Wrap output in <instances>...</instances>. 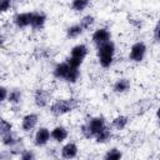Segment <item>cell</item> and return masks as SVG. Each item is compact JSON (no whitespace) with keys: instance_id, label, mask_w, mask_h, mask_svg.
Masks as SVG:
<instances>
[{"instance_id":"cell-12","label":"cell","mask_w":160,"mask_h":160,"mask_svg":"<svg viewBox=\"0 0 160 160\" xmlns=\"http://www.w3.org/2000/svg\"><path fill=\"white\" fill-rule=\"evenodd\" d=\"M88 46L85 44H79V45H75L72 49H71V52H70V56L79 60V61H82L86 55H88Z\"/></svg>"},{"instance_id":"cell-26","label":"cell","mask_w":160,"mask_h":160,"mask_svg":"<svg viewBox=\"0 0 160 160\" xmlns=\"http://www.w3.org/2000/svg\"><path fill=\"white\" fill-rule=\"evenodd\" d=\"M20 160H36V156H35V152L32 150H26L21 154L20 156Z\"/></svg>"},{"instance_id":"cell-31","label":"cell","mask_w":160,"mask_h":160,"mask_svg":"<svg viewBox=\"0 0 160 160\" xmlns=\"http://www.w3.org/2000/svg\"><path fill=\"white\" fill-rule=\"evenodd\" d=\"M156 118H158V120H159V122H160V108L156 110Z\"/></svg>"},{"instance_id":"cell-18","label":"cell","mask_w":160,"mask_h":160,"mask_svg":"<svg viewBox=\"0 0 160 160\" xmlns=\"http://www.w3.org/2000/svg\"><path fill=\"white\" fill-rule=\"evenodd\" d=\"M82 31H84V30H82V28L80 26V24H75V25H71V26L68 28L66 35H68L69 39H76L78 36L81 35Z\"/></svg>"},{"instance_id":"cell-7","label":"cell","mask_w":160,"mask_h":160,"mask_svg":"<svg viewBox=\"0 0 160 160\" xmlns=\"http://www.w3.org/2000/svg\"><path fill=\"white\" fill-rule=\"evenodd\" d=\"M50 138H51L50 130L46 129V128H40V129L36 131V134H35L34 142H35L36 146H44V145H46V144L49 142Z\"/></svg>"},{"instance_id":"cell-1","label":"cell","mask_w":160,"mask_h":160,"mask_svg":"<svg viewBox=\"0 0 160 160\" xmlns=\"http://www.w3.org/2000/svg\"><path fill=\"white\" fill-rule=\"evenodd\" d=\"M105 126H106L105 119L102 116H96V118H92V119L88 120L85 124H82L81 128H80V130H81V134L86 139H95V136Z\"/></svg>"},{"instance_id":"cell-10","label":"cell","mask_w":160,"mask_h":160,"mask_svg":"<svg viewBox=\"0 0 160 160\" xmlns=\"http://www.w3.org/2000/svg\"><path fill=\"white\" fill-rule=\"evenodd\" d=\"M70 70H71V66H70L66 61H64V62H59V64L54 68V76L58 78V79H62V80L66 81Z\"/></svg>"},{"instance_id":"cell-27","label":"cell","mask_w":160,"mask_h":160,"mask_svg":"<svg viewBox=\"0 0 160 160\" xmlns=\"http://www.w3.org/2000/svg\"><path fill=\"white\" fill-rule=\"evenodd\" d=\"M154 40L160 41V20L156 22V25L154 28Z\"/></svg>"},{"instance_id":"cell-20","label":"cell","mask_w":160,"mask_h":160,"mask_svg":"<svg viewBox=\"0 0 160 160\" xmlns=\"http://www.w3.org/2000/svg\"><path fill=\"white\" fill-rule=\"evenodd\" d=\"M121 158H122V152L116 148L110 149L104 155V160H121Z\"/></svg>"},{"instance_id":"cell-6","label":"cell","mask_w":160,"mask_h":160,"mask_svg":"<svg viewBox=\"0 0 160 160\" xmlns=\"http://www.w3.org/2000/svg\"><path fill=\"white\" fill-rule=\"evenodd\" d=\"M49 100H50V94L48 90H45V89H36L35 90L34 101H35V105L38 108H45L49 104Z\"/></svg>"},{"instance_id":"cell-22","label":"cell","mask_w":160,"mask_h":160,"mask_svg":"<svg viewBox=\"0 0 160 160\" xmlns=\"http://www.w3.org/2000/svg\"><path fill=\"white\" fill-rule=\"evenodd\" d=\"M8 100H9V102H11V104H18V102H20V100H21V91H20L19 89H14V90L9 91V98H8Z\"/></svg>"},{"instance_id":"cell-15","label":"cell","mask_w":160,"mask_h":160,"mask_svg":"<svg viewBox=\"0 0 160 160\" xmlns=\"http://www.w3.org/2000/svg\"><path fill=\"white\" fill-rule=\"evenodd\" d=\"M68 135H69V132H68L66 128H64V126H56V128H54L52 131H51V138H52L55 141H58V142L64 141V140L68 138Z\"/></svg>"},{"instance_id":"cell-30","label":"cell","mask_w":160,"mask_h":160,"mask_svg":"<svg viewBox=\"0 0 160 160\" xmlns=\"http://www.w3.org/2000/svg\"><path fill=\"white\" fill-rule=\"evenodd\" d=\"M11 152L10 151H1L0 154V160H11Z\"/></svg>"},{"instance_id":"cell-19","label":"cell","mask_w":160,"mask_h":160,"mask_svg":"<svg viewBox=\"0 0 160 160\" xmlns=\"http://www.w3.org/2000/svg\"><path fill=\"white\" fill-rule=\"evenodd\" d=\"M9 151L12 154V155H16V154H22L24 151H25V146H24V141H22V139L20 138H18V140L15 141V144L14 145H11L10 148H9Z\"/></svg>"},{"instance_id":"cell-3","label":"cell","mask_w":160,"mask_h":160,"mask_svg":"<svg viewBox=\"0 0 160 160\" xmlns=\"http://www.w3.org/2000/svg\"><path fill=\"white\" fill-rule=\"evenodd\" d=\"M115 55V44L112 41H109L100 48H98V59L102 68H109L112 64Z\"/></svg>"},{"instance_id":"cell-13","label":"cell","mask_w":160,"mask_h":160,"mask_svg":"<svg viewBox=\"0 0 160 160\" xmlns=\"http://www.w3.org/2000/svg\"><path fill=\"white\" fill-rule=\"evenodd\" d=\"M76 155H78V146H76V144L68 142L66 145L62 146V149H61V156L64 159L70 160V159H74Z\"/></svg>"},{"instance_id":"cell-5","label":"cell","mask_w":160,"mask_h":160,"mask_svg":"<svg viewBox=\"0 0 160 160\" xmlns=\"http://www.w3.org/2000/svg\"><path fill=\"white\" fill-rule=\"evenodd\" d=\"M110 38H111L110 31L106 28H100V29L95 30V32L92 34V42L98 48H100L101 45L109 42L110 41Z\"/></svg>"},{"instance_id":"cell-29","label":"cell","mask_w":160,"mask_h":160,"mask_svg":"<svg viewBox=\"0 0 160 160\" xmlns=\"http://www.w3.org/2000/svg\"><path fill=\"white\" fill-rule=\"evenodd\" d=\"M0 94H1V101H5L8 98H9V91H8V89L5 88V86H1L0 88Z\"/></svg>"},{"instance_id":"cell-11","label":"cell","mask_w":160,"mask_h":160,"mask_svg":"<svg viewBox=\"0 0 160 160\" xmlns=\"http://www.w3.org/2000/svg\"><path fill=\"white\" fill-rule=\"evenodd\" d=\"M38 121H39V116H38V114L30 112V114H28V115H25V116L22 118L21 128H22L24 131H30V130H32V129L36 126Z\"/></svg>"},{"instance_id":"cell-25","label":"cell","mask_w":160,"mask_h":160,"mask_svg":"<svg viewBox=\"0 0 160 160\" xmlns=\"http://www.w3.org/2000/svg\"><path fill=\"white\" fill-rule=\"evenodd\" d=\"M12 131V125L5 120V119H1V122H0V134L1 135H5L8 132H11Z\"/></svg>"},{"instance_id":"cell-8","label":"cell","mask_w":160,"mask_h":160,"mask_svg":"<svg viewBox=\"0 0 160 160\" xmlns=\"http://www.w3.org/2000/svg\"><path fill=\"white\" fill-rule=\"evenodd\" d=\"M31 15L32 11L30 12H19L14 16V24L19 28V29H24L26 26H29L31 24Z\"/></svg>"},{"instance_id":"cell-2","label":"cell","mask_w":160,"mask_h":160,"mask_svg":"<svg viewBox=\"0 0 160 160\" xmlns=\"http://www.w3.org/2000/svg\"><path fill=\"white\" fill-rule=\"evenodd\" d=\"M79 106V101L74 98L70 99H59L50 106V112L55 116H60L64 114H68L72 110H75Z\"/></svg>"},{"instance_id":"cell-9","label":"cell","mask_w":160,"mask_h":160,"mask_svg":"<svg viewBox=\"0 0 160 160\" xmlns=\"http://www.w3.org/2000/svg\"><path fill=\"white\" fill-rule=\"evenodd\" d=\"M45 21H46V15H45L42 11H32L30 26H31L34 30H40V29H42L44 25H45Z\"/></svg>"},{"instance_id":"cell-17","label":"cell","mask_w":160,"mask_h":160,"mask_svg":"<svg viewBox=\"0 0 160 160\" xmlns=\"http://www.w3.org/2000/svg\"><path fill=\"white\" fill-rule=\"evenodd\" d=\"M128 122H129V118H128V116H125V115H119V116H116V118L112 120L111 126H112L115 130H122V129L126 128Z\"/></svg>"},{"instance_id":"cell-28","label":"cell","mask_w":160,"mask_h":160,"mask_svg":"<svg viewBox=\"0 0 160 160\" xmlns=\"http://www.w3.org/2000/svg\"><path fill=\"white\" fill-rule=\"evenodd\" d=\"M11 5H12L11 1H9V0H2L1 4H0V10H1V11H6V10H9V8H11Z\"/></svg>"},{"instance_id":"cell-23","label":"cell","mask_w":160,"mask_h":160,"mask_svg":"<svg viewBox=\"0 0 160 160\" xmlns=\"http://www.w3.org/2000/svg\"><path fill=\"white\" fill-rule=\"evenodd\" d=\"M16 140H18V138L14 136L12 131H11V132H8V134H5V135H1V141H2V144H4L5 146H9V148H10L11 145L15 144Z\"/></svg>"},{"instance_id":"cell-24","label":"cell","mask_w":160,"mask_h":160,"mask_svg":"<svg viewBox=\"0 0 160 160\" xmlns=\"http://www.w3.org/2000/svg\"><path fill=\"white\" fill-rule=\"evenodd\" d=\"M88 5H89V1L88 0H74L71 2V8L75 11H82Z\"/></svg>"},{"instance_id":"cell-14","label":"cell","mask_w":160,"mask_h":160,"mask_svg":"<svg viewBox=\"0 0 160 160\" xmlns=\"http://www.w3.org/2000/svg\"><path fill=\"white\" fill-rule=\"evenodd\" d=\"M114 91L118 92V94H122V92H126L129 89H130V80L126 79V78H121V79H118L112 86Z\"/></svg>"},{"instance_id":"cell-4","label":"cell","mask_w":160,"mask_h":160,"mask_svg":"<svg viewBox=\"0 0 160 160\" xmlns=\"http://www.w3.org/2000/svg\"><path fill=\"white\" fill-rule=\"evenodd\" d=\"M145 54H146V45H145V42L138 41V42H135V44L131 46L129 58H130V60L134 61V62H140V61H142V59L145 58Z\"/></svg>"},{"instance_id":"cell-16","label":"cell","mask_w":160,"mask_h":160,"mask_svg":"<svg viewBox=\"0 0 160 160\" xmlns=\"http://www.w3.org/2000/svg\"><path fill=\"white\" fill-rule=\"evenodd\" d=\"M111 139V130L109 126H105L104 129L100 130V132L95 136V141L98 144H104V142H108L109 140Z\"/></svg>"},{"instance_id":"cell-21","label":"cell","mask_w":160,"mask_h":160,"mask_svg":"<svg viewBox=\"0 0 160 160\" xmlns=\"http://www.w3.org/2000/svg\"><path fill=\"white\" fill-rule=\"evenodd\" d=\"M94 22H95V19H94V16L92 15H85L81 20H80V26L82 28V30H88V29H90L92 25H94Z\"/></svg>"}]
</instances>
